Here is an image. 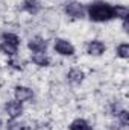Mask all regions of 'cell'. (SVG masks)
Returning a JSON list of instances; mask_svg holds the SVG:
<instances>
[{"label":"cell","mask_w":129,"mask_h":130,"mask_svg":"<svg viewBox=\"0 0 129 130\" xmlns=\"http://www.w3.org/2000/svg\"><path fill=\"white\" fill-rule=\"evenodd\" d=\"M87 18L93 23H108L114 20V5L105 2V0H96L85 6Z\"/></svg>","instance_id":"obj_1"},{"label":"cell","mask_w":129,"mask_h":130,"mask_svg":"<svg viewBox=\"0 0 129 130\" xmlns=\"http://www.w3.org/2000/svg\"><path fill=\"white\" fill-rule=\"evenodd\" d=\"M64 14L71 18V20H84L87 18V12H85V5L78 2V0H68L65 2L62 6Z\"/></svg>","instance_id":"obj_2"},{"label":"cell","mask_w":129,"mask_h":130,"mask_svg":"<svg viewBox=\"0 0 129 130\" xmlns=\"http://www.w3.org/2000/svg\"><path fill=\"white\" fill-rule=\"evenodd\" d=\"M53 50L56 55L64 56V58H71L76 53V47L65 38H55L53 39Z\"/></svg>","instance_id":"obj_3"},{"label":"cell","mask_w":129,"mask_h":130,"mask_svg":"<svg viewBox=\"0 0 129 130\" xmlns=\"http://www.w3.org/2000/svg\"><path fill=\"white\" fill-rule=\"evenodd\" d=\"M12 95H14V100L24 104V103H29L35 97V92H33L32 88H29L26 85H15L14 91H12Z\"/></svg>","instance_id":"obj_4"},{"label":"cell","mask_w":129,"mask_h":130,"mask_svg":"<svg viewBox=\"0 0 129 130\" xmlns=\"http://www.w3.org/2000/svg\"><path fill=\"white\" fill-rule=\"evenodd\" d=\"M28 48L31 53H47V48H49V42L46 38L40 36V35H35L32 38H29L28 41Z\"/></svg>","instance_id":"obj_5"},{"label":"cell","mask_w":129,"mask_h":130,"mask_svg":"<svg viewBox=\"0 0 129 130\" xmlns=\"http://www.w3.org/2000/svg\"><path fill=\"white\" fill-rule=\"evenodd\" d=\"M3 110L8 115V118H20L23 115V112H24V106L20 101H17V100L12 98V100H8L5 103Z\"/></svg>","instance_id":"obj_6"},{"label":"cell","mask_w":129,"mask_h":130,"mask_svg":"<svg viewBox=\"0 0 129 130\" xmlns=\"http://www.w3.org/2000/svg\"><path fill=\"white\" fill-rule=\"evenodd\" d=\"M105 52H106V44L100 39H91L85 45V53L93 58H99V56L105 55Z\"/></svg>","instance_id":"obj_7"},{"label":"cell","mask_w":129,"mask_h":130,"mask_svg":"<svg viewBox=\"0 0 129 130\" xmlns=\"http://www.w3.org/2000/svg\"><path fill=\"white\" fill-rule=\"evenodd\" d=\"M85 77H87L85 71L82 68H79V67H71L68 70V73H67V82L71 83V85H76V86L82 85L84 80H85Z\"/></svg>","instance_id":"obj_8"},{"label":"cell","mask_w":129,"mask_h":130,"mask_svg":"<svg viewBox=\"0 0 129 130\" xmlns=\"http://www.w3.org/2000/svg\"><path fill=\"white\" fill-rule=\"evenodd\" d=\"M43 9V5L40 0H23L21 2V11L29 15H38Z\"/></svg>","instance_id":"obj_9"},{"label":"cell","mask_w":129,"mask_h":130,"mask_svg":"<svg viewBox=\"0 0 129 130\" xmlns=\"http://www.w3.org/2000/svg\"><path fill=\"white\" fill-rule=\"evenodd\" d=\"M31 62L38 68H47L52 65V59L47 53H31Z\"/></svg>","instance_id":"obj_10"},{"label":"cell","mask_w":129,"mask_h":130,"mask_svg":"<svg viewBox=\"0 0 129 130\" xmlns=\"http://www.w3.org/2000/svg\"><path fill=\"white\" fill-rule=\"evenodd\" d=\"M68 130H93V126L85 118H74L68 124Z\"/></svg>","instance_id":"obj_11"},{"label":"cell","mask_w":129,"mask_h":130,"mask_svg":"<svg viewBox=\"0 0 129 130\" xmlns=\"http://www.w3.org/2000/svg\"><path fill=\"white\" fill-rule=\"evenodd\" d=\"M18 48L17 45H12V44H8V42H3L0 41V53L6 58H12V56H17L18 55Z\"/></svg>","instance_id":"obj_12"},{"label":"cell","mask_w":129,"mask_h":130,"mask_svg":"<svg viewBox=\"0 0 129 130\" xmlns=\"http://www.w3.org/2000/svg\"><path fill=\"white\" fill-rule=\"evenodd\" d=\"M0 41L8 42V44H12V45H17V47L21 45L20 36H18L17 33H14V32H2L0 33Z\"/></svg>","instance_id":"obj_13"},{"label":"cell","mask_w":129,"mask_h":130,"mask_svg":"<svg viewBox=\"0 0 129 130\" xmlns=\"http://www.w3.org/2000/svg\"><path fill=\"white\" fill-rule=\"evenodd\" d=\"M5 129L6 130H28V126L20 118H8V121L5 123Z\"/></svg>","instance_id":"obj_14"},{"label":"cell","mask_w":129,"mask_h":130,"mask_svg":"<svg viewBox=\"0 0 129 130\" xmlns=\"http://www.w3.org/2000/svg\"><path fill=\"white\" fill-rule=\"evenodd\" d=\"M114 18L117 20H125V18H129V9L128 6L125 5H114Z\"/></svg>","instance_id":"obj_15"},{"label":"cell","mask_w":129,"mask_h":130,"mask_svg":"<svg viewBox=\"0 0 129 130\" xmlns=\"http://www.w3.org/2000/svg\"><path fill=\"white\" fill-rule=\"evenodd\" d=\"M6 65H8L9 68L15 70V71H23V70H24V62L18 58V55H17V56H12V58H8Z\"/></svg>","instance_id":"obj_16"},{"label":"cell","mask_w":129,"mask_h":130,"mask_svg":"<svg viewBox=\"0 0 129 130\" xmlns=\"http://www.w3.org/2000/svg\"><path fill=\"white\" fill-rule=\"evenodd\" d=\"M115 56L123 59V61L129 59V44L128 42H122V44H119L115 47Z\"/></svg>","instance_id":"obj_17"},{"label":"cell","mask_w":129,"mask_h":130,"mask_svg":"<svg viewBox=\"0 0 129 130\" xmlns=\"http://www.w3.org/2000/svg\"><path fill=\"white\" fill-rule=\"evenodd\" d=\"M115 118H117V123L122 126V127H128L129 126V110L128 109H122L117 115H115Z\"/></svg>","instance_id":"obj_18"},{"label":"cell","mask_w":129,"mask_h":130,"mask_svg":"<svg viewBox=\"0 0 129 130\" xmlns=\"http://www.w3.org/2000/svg\"><path fill=\"white\" fill-rule=\"evenodd\" d=\"M122 109H123V107H122L120 101H112V103H111V106H109V113H111L112 117H115Z\"/></svg>","instance_id":"obj_19"},{"label":"cell","mask_w":129,"mask_h":130,"mask_svg":"<svg viewBox=\"0 0 129 130\" xmlns=\"http://www.w3.org/2000/svg\"><path fill=\"white\" fill-rule=\"evenodd\" d=\"M122 29H123V32L126 33V35L129 33V18L122 20Z\"/></svg>","instance_id":"obj_20"},{"label":"cell","mask_w":129,"mask_h":130,"mask_svg":"<svg viewBox=\"0 0 129 130\" xmlns=\"http://www.w3.org/2000/svg\"><path fill=\"white\" fill-rule=\"evenodd\" d=\"M109 130H126V127H122L119 123H114V124L109 126Z\"/></svg>","instance_id":"obj_21"},{"label":"cell","mask_w":129,"mask_h":130,"mask_svg":"<svg viewBox=\"0 0 129 130\" xmlns=\"http://www.w3.org/2000/svg\"><path fill=\"white\" fill-rule=\"evenodd\" d=\"M2 129H5V123H3V121H2V118H0V130Z\"/></svg>","instance_id":"obj_22"}]
</instances>
